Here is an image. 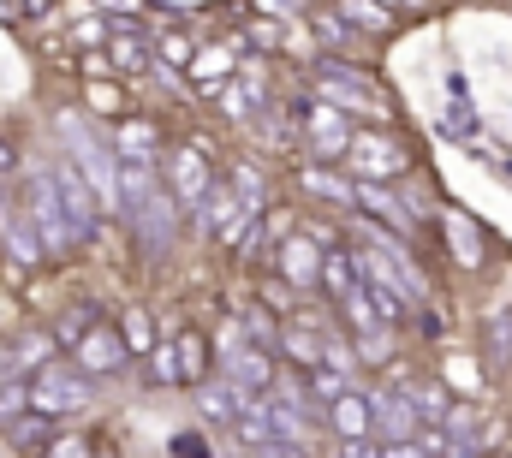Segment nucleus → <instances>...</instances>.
<instances>
[{
    "label": "nucleus",
    "mask_w": 512,
    "mask_h": 458,
    "mask_svg": "<svg viewBox=\"0 0 512 458\" xmlns=\"http://www.w3.org/2000/svg\"><path fill=\"white\" fill-rule=\"evenodd\" d=\"M24 185H30V203H24V215H30V232H36L42 256H60V250H72L78 238H72V227H66V209H60V197H54L48 173H30Z\"/></svg>",
    "instance_id": "nucleus-4"
},
{
    "label": "nucleus",
    "mask_w": 512,
    "mask_h": 458,
    "mask_svg": "<svg viewBox=\"0 0 512 458\" xmlns=\"http://www.w3.org/2000/svg\"><path fill=\"white\" fill-rule=\"evenodd\" d=\"M215 191V179H209V161L197 155V149H179L173 155V197L179 203H191V209H203V197Z\"/></svg>",
    "instance_id": "nucleus-10"
},
{
    "label": "nucleus",
    "mask_w": 512,
    "mask_h": 458,
    "mask_svg": "<svg viewBox=\"0 0 512 458\" xmlns=\"http://www.w3.org/2000/svg\"><path fill=\"white\" fill-rule=\"evenodd\" d=\"M340 458H376V441L364 435V441H340Z\"/></svg>",
    "instance_id": "nucleus-33"
},
{
    "label": "nucleus",
    "mask_w": 512,
    "mask_h": 458,
    "mask_svg": "<svg viewBox=\"0 0 512 458\" xmlns=\"http://www.w3.org/2000/svg\"><path fill=\"white\" fill-rule=\"evenodd\" d=\"M221 381H233L239 393H251V399H256V393L268 387V351H262V345H245V351H233Z\"/></svg>",
    "instance_id": "nucleus-14"
},
{
    "label": "nucleus",
    "mask_w": 512,
    "mask_h": 458,
    "mask_svg": "<svg viewBox=\"0 0 512 458\" xmlns=\"http://www.w3.org/2000/svg\"><path fill=\"white\" fill-rule=\"evenodd\" d=\"M245 405H251V393H239L233 381H203V417H215V423H233Z\"/></svg>",
    "instance_id": "nucleus-18"
},
{
    "label": "nucleus",
    "mask_w": 512,
    "mask_h": 458,
    "mask_svg": "<svg viewBox=\"0 0 512 458\" xmlns=\"http://www.w3.org/2000/svg\"><path fill=\"white\" fill-rule=\"evenodd\" d=\"M0 244H6V262H12L18 274H24V268H42V244H36L24 209H6V215H0Z\"/></svg>",
    "instance_id": "nucleus-9"
},
{
    "label": "nucleus",
    "mask_w": 512,
    "mask_h": 458,
    "mask_svg": "<svg viewBox=\"0 0 512 458\" xmlns=\"http://www.w3.org/2000/svg\"><path fill=\"white\" fill-rule=\"evenodd\" d=\"M280 345H286V357H292V363H304V369H316V363H322V340H316L310 328H298V322L280 334Z\"/></svg>",
    "instance_id": "nucleus-23"
},
{
    "label": "nucleus",
    "mask_w": 512,
    "mask_h": 458,
    "mask_svg": "<svg viewBox=\"0 0 512 458\" xmlns=\"http://www.w3.org/2000/svg\"><path fill=\"white\" fill-rule=\"evenodd\" d=\"M120 340H126V351L131 345H149V316H143V310H126V334H120Z\"/></svg>",
    "instance_id": "nucleus-31"
},
{
    "label": "nucleus",
    "mask_w": 512,
    "mask_h": 458,
    "mask_svg": "<svg viewBox=\"0 0 512 458\" xmlns=\"http://www.w3.org/2000/svg\"><path fill=\"white\" fill-rule=\"evenodd\" d=\"M268 458H298V453H268Z\"/></svg>",
    "instance_id": "nucleus-39"
},
{
    "label": "nucleus",
    "mask_w": 512,
    "mask_h": 458,
    "mask_svg": "<svg viewBox=\"0 0 512 458\" xmlns=\"http://www.w3.org/2000/svg\"><path fill=\"white\" fill-rule=\"evenodd\" d=\"M316 286H322V292H328V298L340 304V298H346V292L358 286V268H352V256L328 250V256H322V268H316Z\"/></svg>",
    "instance_id": "nucleus-19"
},
{
    "label": "nucleus",
    "mask_w": 512,
    "mask_h": 458,
    "mask_svg": "<svg viewBox=\"0 0 512 458\" xmlns=\"http://www.w3.org/2000/svg\"><path fill=\"white\" fill-rule=\"evenodd\" d=\"M304 137H310L316 155L340 161V149H346V137H352V119L340 114V108H328V102H310V114H304Z\"/></svg>",
    "instance_id": "nucleus-8"
},
{
    "label": "nucleus",
    "mask_w": 512,
    "mask_h": 458,
    "mask_svg": "<svg viewBox=\"0 0 512 458\" xmlns=\"http://www.w3.org/2000/svg\"><path fill=\"white\" fill-rule=\"evenodd\" d=\"M48 185H54V197H60V209H66V227H72V238H90L102 215H96V197H90V185L72 173V161L48 167Z\"/></svg>",
    "instance_id": "nucleus-6"
},
{
    "label": "nucleus",
    "mask_w": 512,
    "mask_h": 458,
    "mask_svg": "<svg viewBox=\"0 0 512 458\" xmlns=\"http://www.w3.org/2000/svg\"><path fill=\"white\" fill-rule=\"evenodd\" d=\"M96 447L84 441V435H66V441H48V458H90Z\"/></svg>",
    "instance_id": "nucleus-30"
},
{
    "label": "nucleus",
    "mask_w": 512,
    "mask_h": 458,
    "mask_svg": "<svg viewBox=\"0 0 512 458\" xmlns=\"http://www.w3.org/2000/svg\"><path fill=\"white\" fill-rule=\"evenodd\" d=\"M340 161H346V179H358V185H393V179H405V167H411L405 143H399L393 131H382V125L352 131L346 149H340Z\"/></svg>",
    "instance_id": "nucleus-2"
},
{
    "label": "nucleus",
    "mask_w": 512,
    "mask_h": 458,
    "mask_svg": "<svg viewBox=\"0 0 512 458\" xmlns=\"http://www.w3.org/2000/svg\"><path fill=\"white\" fill-rule=\"evenodd\" d=\"M102 6H120V12H137V6H143V0H102Z\"/></svg>",
    "instance_id": "nucleus-37"
},
{
    "label": "nucleus",
    "mask_w": 512,
    "mask_h": 458,
    "mask_svg": "<svg viewBox=\"0 0 512 458\" xmlns=\"http://www.w3.org/2000/svg\"><path fill=\"white\" fill-rule=\"evenodd\" d=\"M191 72H197V90L203 96H221L233 84V54L227 48H203V54H191Z\"/></svg>",
    "instance_id": "nucleus-17"
},
{
    "label": "nucleus",
    "mask_w": 512,
    "mask_h": 458,
    "mask_svg": "<svg viewBox=\"0 0 512 458\" xmlns=\"http://www.w3.org/2000/svg\"><path fill=\"white\" fill-rule=\"evenodd\" d=\"M6 173H18V155H12V149L0 143V179H6Z\"/></svg>",
    "instance_id": "nucleus-36"
},
{
    "label": "nucleus",
    "mask_w": 512,
    "mask_h": 458,
    "mask_svg": "<svg viewBox=\"0 0 512 458\" xmlns=\"http://www.w3.org/2000/svg\"><path fill=\"white\" fill-rule=\"evenodd\" d=\"M90 458H114V453H90Z\"/></svg>",
    "instance_id": "nucleus-40"
},
{
    "label": "nucleus",
    "mask_w": 512,
    "mask_h": 458,
    "mask_svg": "<svg viewBox=\"0 0 512 458\" xmlns=\"http://www.w3.org/2000/svg\"><path fill=\"white\" fill-rule=\"evenodd\" d=\"M96 328V304H84V310H72V316H60V328L48 334V340H66V345H78L84 334Z\"/></svg>",
    "instance_id": "nucleus-25"
},
{
    "label": "nucleus",
    "mask_w": 512,
    "mask_h": 458,
    "mask_svg": "<svg viewBox=\"0 0 512 458\" xmlns=\"http://www.w3.org/2000/svg\"><path fill=\"white\" fill-rule=\"evenodd\" d=\"M405 399H411V411H417V423H435V429H441V423H447V411H453V399H447L441 387H429V381H423V387H411Z\"/></svg>",
    "instance_id": "nucleus-21"
},
{
    "label": "nucleus",
    "mask_w": 512,
    "mask_h": 458,
    "mask_svg": "<svg viewBox=\"0 0 512 458\" xmlns=\"http://www.w3.org/2000/svg\"><path fill=\"white\" fill-rule=\"evenodd\" d=\"M340 12L358 18L364 30H387V6H376V0H340Z\"/></svg>",
    "instance_id": "nucleus-27"
},
{
    "label": "nucleus",
    "mask_w": 512,
    "mask_h": 458,
    "mask_svg": "<svg viewBox=\"0 0 512 458\" xmlns=\"http://www.w3.org/2000/svg\"><path fill=\"white\" fill-rule=\"evenodd\" d=\"M328 423H334L340 441H364V435H370V399L346 387L340 399H328Z\"/></svg>",
    "instance_id": "nucleus-12"
},
{
    "label": "nucleus",
    "mask_w": 512,
    "mask_h": 458,
    "mask_svg": "<svg viewBox=\"0 0 512 458\" xmlns=\"http://www.w3.org/2000/svg\"><path fill=\"white\" fill-rule=\"evenodd\" d=\"M0 381H12V363H6V351H0Z\"/></svg>",
    "instance_id": "nucleus-38"
},
{
    "label": "nucleus",
    "mask_w": 512,
    "mask_h": 458,
    "mask_svg": "<svg viewBox=\"0 0 512 458\" xmlns=\"http://www.w3.org/2000/svg\"><path fill=\"white\" fill-rule=\"evenodd\" d=\"M24 387H30V411L36 417H72V411L90 405V375H78L66 363H42L36 381H24Z\"/></svg>",
    "instance_id": "nucleus-3"
},
{
    "label": "nucleus",
    "mask_w": 512,
    "mask_h": 458,
    "mask_svg": "<svg viewBox=\"0 0 512 458\" xmlns=\"http://www.w3.org/2000/svg\"><path fill=\"white\" fill-rule=\"evenodd\" d=\"M48 351H54L48 334H18V345H12V357H6V363H12V375H18V369H42V363H48Z\"/></svg>",
    "instance_id": "nucleus-22"
},
{
    "label": "nucleus",
    "mask_w": 512,
    "mask_h": 458,
    "mask_svg": "<svg viewBox=\"0 0 512 458\" xmlns=\"http://www.w3.org/2000/svg\"><path fill=\"white\" fill-rule=\"evenodd\" d=\"M108 54H114L120 72H143V42L137 36H108Z\"/></svg>",
    "instance_id": "nucleus-26"
},
{
    "label": "nucleus",
    "mask_w": 512,
    "mask_h": 458,
    "mask_svg": "<svg viewBox=\"0 0 512 458\" xmlns=\"http://www.w3.org/2000/svg\"><path fill=\"white\" fill-rule=\"evenodd\" d=\"M298 179H304V191H310V197H322V203H340V209H352V179H340V173H328V167H304Z\"/></svg>",
    "instance_id": "nucleus-20"
},
{
    "label": "nucleus",
    "mask_w": 512,
    "mask_h": 458,
    "mask_svg": "<svg viewBox=\"0 0 512 458\" xmlns=\"http://www.w3.org/2000/svg\"><path fill=\"white\" fill-rule=\"evenodd\" d=\"M370 429H382L387 441H411V435H417L423 423H417V411H411V399L399 393V399H382V405L370 399Z\"/></svg>",
    "instance_id": "nucleus-13"
},
{
    "label": "nucleus",
    "mask_w": 512,
    "mask_h": 458,
    "mask_svg": "<svg viewBox=\"0 0 512 458\" xmlns=\"http://www.w3.org/2000/svg\"><path fill=\"white\" fill-rule=\"evenodd\" d=\"M161 54H167L173 66H191V54H197V48H191L185 36H161Z\"/></svg>",
    "instance_id": "nucleus-32"
},
{
    "label": "nucleus",
    "mask_w": 512,
    "mask_h": 458,
    "mask_svg": "<svg viewBox=\"0 0 512 458\" xmlns=\"http://www.w3.org/2000/svg\"><path fill=\"white\" fill-rule=\"evenodd\" d=\"M149 375L155 381H179L173 375V345H149Z\"/></svg>",
    "instance_id": "nucleus-29"
},
{
    "label": "nucleus",
    "mask_w": 512,
    "mask_h": 458,
    "mask_svg": "<svg viewBox=\"0 0 512 458\" xmlns=\"http://www.w3.org/2000/svg\"><path fill=\"white\" fill-rule=\"evenodd\" d=\"M173 375H179V381H191V387H203V381H209V340H203L197 328L173 340Z\"/></svg>",
    "instance_id": "nucleus-15"
},
{
    "label": "nucleus",
    "mask_w": 512,
    "mask_h": 458,
    "mask_svg": "<svg viewBox=\"0 0 512 458\" xmlns=\"http://www.w3.org/2000/svg\"><path fill=\"white\" fill-rule=\"evenodd\" d=\"M376 458H423L411 441H387V447H376Z\"/></svg>",
    "instance_id": "nucleus-34"
},
{
    "label": "nucleus",
    "mask_w": 512,
    "mask_h": 458,
    "mask_svg": "<svg viewBox=\"0 0 512 458\" xmlns=\"http://www.w3.org/2000/svg\"><path fill=\"white\" fill-rule=\"evenodd\" d=\"M316 102H328V108H340V114H364V119H376V125L387 119V102L358 78V72H322V78H316Z\"/></svg>",
    "instance_id": "nucleus-5"
},
{
    "label": "nucleus",
    "mask_w": 512,
    "mask_h": 458,
    "mask_svg": "<svg viewBox=\"0 0 512 458\" xmlns=\"http://www.w3.org/2000/svg\"><path fill=\"white\" fill-rule=\"evenodd\" d=\"M447 232H453V238H459V256H465V262H471V268H477V256H483V244H477V227H465V221H459V215H447Z\"/></svg>",
    "instance_id": "nucleus-28"
},
{
    "label": "nucleus",
    "mask_w": 512,
    "mask_h": 458,
    "mask_svg": "<svg viewBox=\"0 0 512 458\" xmlns=\"http://www.w3.org/2000/svg\"><path fill=\"white\" fill-rule=\"evenodd\" d=\"M72 357H78V363H72L78 375H120L131 351H126V340H120V334H114L108 322H96V328H90L84 340L72 345Z\"/></svg>",
    "instance_id": "nucleus-7"
},
{
    "label": "nucleus",
    "mask_w": 512,
    "mask_h": 458,
    "mask_svg": "<svg viewBox=\"0 0 512 458\" xmlns=\"http://www.w3.org/2000/svg\"><path fill=\"white\" fill-rule=\"evenodd\" d=\"M316 268H322V250H316L304 232H286V238H280V280L316 286Z\"/></svg>",
    "instance_id": "nucleus-11"
},
{
    "label": "nucleus",
    "mask_w": 512,
    "mask_h": 458,
    "mask_svg": "<svg viewBox=\"0 0 512 458\" xmlns=\"http://www.w3.org/2000/svg\"><path fill=\"white\" fill-rule=\"evenodd\" d=\"M179 458H209V453H203V441H197V435H179Z\"/></svg>",
    "instance_id": "nucleus-35"
},
{
    "label": "nucleus",
    "mask_w": 512,
    "mask_h": 458,
    "mask_svg": "<svg viewBox=\"0 0 512 458\" xmlns=\"http://www.w3.org/2000/svg\"><path fill=\"white\" fill-rule=\"evenodd\" d=\"M30 411V387L24 381H0V429H12Z\"/></svg>",
    "instance_id": "nucleus-24"
},
{
    "label": "nucleus",
    "mask_w": 512,
    "mask_h": 458,
    "mask_svg": "<svg viewBox=\"0 0 512 458\" xmlns=\"http://www.w3.org/2000/svg\"><path fill=\"white\" fill-rule=\"evenodd\" d=\"M60 143H66L72 173L90 185L96 209H120V167H114V149H108L102 137H90L78 119H60Z\"/></svg>",
    "instance_id": "nucleus-1"
},
{
    "label": "nucleus",
    "mask_w": 512,
    "mask_h": 458,
    "mask_svg": "<svg viewBox=\"0 0 512 458\" xmlns=\"http://www.w3.org/2000/svg\"><path fill=\"white\" fill-rule=\"evenodd\" d=\"M120 161H149L155 149H161V131L149 125V119H126V125H114V143H108Z\"/></svg>",
    "instance_id": "nucleus-16"
}]
</instances>
